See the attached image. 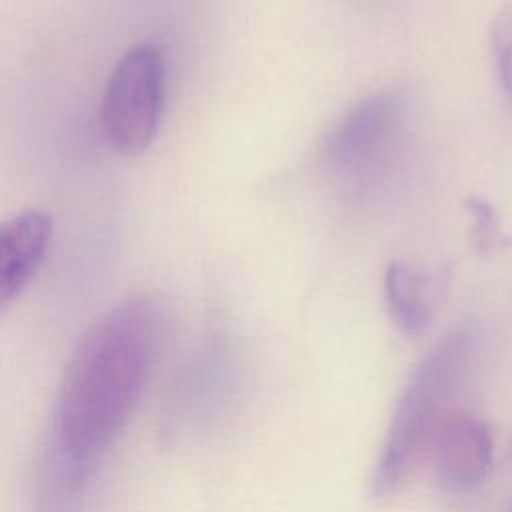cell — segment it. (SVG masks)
Masks as SVG:
<instances>
[{"label": "cell", "instance_id": "cell-11", "mask_svg": "<svg viewBox=\"0 0 512 512\" xmlns=\"http://www.w3.org/2000/svg\"><path fill=\"white\" fill-rule=\"evenodd\" d=\"M466 210L472 218L474 250L482 256H488L494 250H498L504 240H502L500 226H498V220H496V214H494L492 206L486 200L474 196V198L466 200Z\"/></svg>", "mask_w": 512, "mask_h": 512}, {"label": "cell", "instance_id": "cell-7", "mask_svg": "<svg viewBox=\"0 0 512 512\" xmlns=\"http://www.w3.org/2000/svg\"><path fill=\"white\" fill-rule=\"evenodd\" d=\"M236 386L232 358L222 348L202 350L182 372L176 382L174 398L178 418L184 422L210 420L228 400Z\"/></svg>", "mask_w": 512, "mask_h": 512}, {"label": "cell", "instance_id": "cell-1", "mask_svg": "<svg viewBox=\"0 0 512 512\" xmlns=\"http://www.w3.org/2000/svg\"><path fill=\"white\" fill-rule=\"evenodd\" d=\"M168 332L170 308L154 294L102 312L68 356L48 442L100 466L134 414Z\"/></svg>", "mask_w": 512, "mask_h": 512}, {"label": "cell", "instance_id": "cell-5", "mask_svg": "<svg viewBox=\"0 0 512 512\" xmlns=\"http://www.w3.org/2000/svg\"><path fill=\"white\" fill-rule=\"evenodd\" d=\"M438 480L452 492H468L482 484L492 464L488 426L470 414H452L432 442Z\"/></svg>", "mask_w": 512, "mask_h": 512}, {"label": "cell", "instance_id": "cell-8", "mask_svg": "<svg viewBox=\"0 0 512 512\" xmlns=\"http://www.w3.org/2000/svg\"><path fill=\"white\" fill-rule=\"evenodd\" d=\"M98 464L76 460L46 442L36 482L34 512H90Z\"/></svg>", "mask_w": 512, "mask_h": 512}, {"label": "cell", "instance_id": "cell-10", "mask_svg": "<svg viewBox=\"0 0 512 512\" xmlns=\"http://www.w3.org/2000/svg\"><path fill=\"white\" fill-rule=\"evenodd\" d=\"M490 50L502 92L512 106V8H502L490 24Z\"/></svg>", "mask_w": 512, "mask_h": 512}, {"label": "cell", "instance_id": "cell-2", "mask_svg": "<svg viewBox=\"0 0 512 512\" xmlns=\"http://www.w3.org/2000/svg\"><path fill=\"white\" fill-rule=\"evenodd\" d=\"M478 346V326L460 322L438 338L414 366L374 468L372 492L376 496L392 494L432 448L438 430L452 416L450 404L474 364Z\"/></svg>", "mask_w": 512, "mask_h": 512}, {"label": "cell", "instance_id": "cell-6", "mask_svg": "<svg viewBox=\"0 0 512 512\" xmlns=\"http://www.w3.org/2000/svg\"><path fill=\"white\" fill-rule=\"evenodd\" d=\"M52 216L28 208L8 218L0 228V302L16 300L36 278L50 246Z\"/></svg>", "mask_w": 512, "mask_h": 512}, {"label": "cell", "instance_id": "cell-3", "mask_svg": "<svg viewBox=\"0 0 512 512\" xmlns=\"http://www.w3.org/2000/svg\"><path fill=\"white\" fill-rule=\"evenodd\" d=\"M166 102V56L156 42L128 48L114 64L102 94L100 122L120 154H140L156 138Z\"/></svg>", "mask_w": 512, "mask_h": 512}, {"label": "cell", "instance_id": "cell-4", "mask_svg": "<svg viewBox=\"0 0 512 512\" xmlns=\"http://www.w3.org/2000/svg\"><path fill=\"white\" fill-rule=\"evenodd\" d=\"M406 118L408 98L402 90L386 88L362 96L320 138L322 166L336 174L364 170L398 142Z\"/></svg>", "mask_w": 512, "mask_h": 512}, {"label": "cell", "instance_id": "cell-9", "mask_svg": "<svg viewBox=\"0 0 512 512\" xmlns=\"http://www.w3.org/2000/svg\"><path fill=\"white\" fill-rule=\"evenodd\" d=\"M382 292L396 328L406 336H420L436 314L442 282L404 260H390L384 270Z\"/></svg>", "mask_w": 512, "mask_h": 512}]
</instances>
